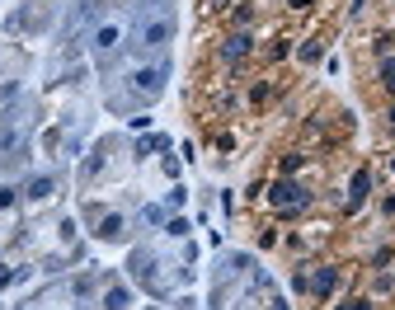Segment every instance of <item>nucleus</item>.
<instances>
[{
  "label": "nucleus",
  "mask_w": 395,
  "mask_h": 310,
  "mask_svg": "<svg viewBox=\"0 0 395 310\" xmlns=\"http://www.w3.org/2000/svg\"><path fill=\"white\" fill-rule=\"evenodd\" d=\"M170 29H174L170 19H156V24H146V29H142V43L160 47V43H165V38H170Z\"/></svg>",
  "instance_id": "obj_1"
}]
</instances>
